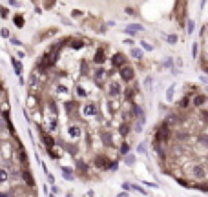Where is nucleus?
<instances>
[{"label":"nucleus","mask_w":208,"mask_h":197,"mask_svg":"<svg viewBox=\"0 0 208 197\" xmlns=\"http://www.w3.org/2000/svg\"><path fill=\"white\" fill-rule=\"evenodd\" d=\"M124 44H128V46H133L135 42H133V38H126V40H124Z\"/></svg>","instance_id":"603ef678"},{"label":"nucleus","mask_w":208,"mask_h":197,"mask_svg":"<svg viewBox=\"0 0 208 197\" xmlns=\"http://www.w3.org/2000/svg\"><path fill=\"white\" fill-rule=\"evenodd\" d=\"M162 38H164L168 44H172V46H173V44H177V40H179L175 33H172V35H166V33H162Z\"/></svg>","instance_id":"a878e982"},{"label":"nucleus","mask_w":208,"mask_h":197,"mask_svg":"<svg viewBox=\"0 0 208 197\" xmlns=\"http://www.w3.org/2000/svg\"><path fill=\"white\" fill-rule=\"evenodd\" d=\"M130 186H132L130 183H122V188H124V190H130Z\"/></svg>","instance_id":"4d7b16f0"},{"label":"nucleus","mask_w":208,"mask_h":197,"mask_svg":"<svg viewBox=\"0 0 208 197\" xmlns=\"http://www.w3.org/2000/svg\"><path fill=\"white\" fill-rule=\"evenodd\" d=\"M82 113H84V117H95V115H99V106L95 104V102L84 104L82 106Z\"/></svg>","instance_id":"6e6552de"},{"label":"nucleus","mask_w":208,"mask_h":197,"mask_svg":"<svg viewBox=\"0 0 208 197\" xmlns=\"http://www.w3.org/2000/svg\"><path fill=\"white\" fill-rule=\"evenodd\" d=\"M142 126H144V122H141V121H137V122H135V126H133L135 133H141V131H142Z\"/></svg>","instance_id":"4c0bfd02"},{"label":"nucleus","mask_w":208,"mask_h":197,"mask_svg":"<svg viewBox=\"0 0 208 197\" xmlns=\"http://www.w3.org/2000/svg\"><path fill=\"white\" fill-rule=\"evenodd\" d=\"M146 186H148V188H157L155 183H146Z\"/></svg>","instance_id":"6e6d98bb"},{"label":"nucleus","mask_w":208,"mask_h":197,"mask_svg":"<svg viewBox=\"0 0 208 197\" xmlns=\"http://www.w3.org/2000/svg\"><path fill=\"white\" fill-rule=\"evenodd\" d=\"M53 6H55V0H44V7L46 9H51Z\"/></svg>","instance_id":"a19ab883"},{"label":"nucleus","mask_w":208,"mask_h":197,"mask_svg":"<svg viewBox=\"0 0 208 197\" xmlns=\"http://www.w3.org/2000/svg\"><path fill=\"white\" fill-rule=\"evenodd\" d=\"M4 95V88H2V84H0V97Z\"/></svg>","instance_id":"bf43d9fd"},{"label":"nucleus","mask_w":208,"mask_h":197,"mask_svg":"<svg viewBox=\"0 0 208 197\" xmlns=\"http://www.w3.org/2000/svg\"><path fill=\"white\" fill-rule=\"evenodd\" d=\"M71 15H73V18H75V17L79 18V17H82V11H73Z\"/></svg>","instance_id":"3c124183"},{"label":"nucleus","mask_w":208,"mask_h":197,"mask_svg":"<svg viewBox=\"0 0 208 197\" xmlns=\"http://www.w3.org/2000/svg\"><path fill=\"white\" fill-rule=\"evenodd\" d=\"M7 2H9V6H18L17 0H7Z\"/></svg>","instance_id":"13d9d810"},{"label":"nucleus","mask_w":208,"mask_h":197,"mask_svg":"<svg viewBox=\"0 0 208 197\" xmlns=\"http://www.w3.org/2000/svg\"><path fill=\"white\" fill-rule=\"evenodd\" d=\"M130 131H132V122H130V121H124L121 126H119V133H121L122 137L130 135Z\"/></svg>","instance_id":"aec40b11"},{"label":"nucleus","mask_w":208,"mask_h":197,"mask_svg":"<svg viewBox=\"0 0 208 197\" xmlns=\"http://www.w3.org/2000/svg\"><path fill=\"white\" fill-rule=\"evenodd\" d=\"M186 26H188V27H186V31H188V33H194V29H195V22H194V20H188V22H186Z\"/></svg>","instance_id":"58836bf2"},{"label":"nucleus","mask_w":208,"mask_h":197,"mask_svg":"<svg viewBox=\"0 0 208 197\" xmlns=\"http://www.w3.org/2000/svg\"><path fill=\"white\" fill-rule=\"evenodd\" d=\"M173 139L179 141V142H186V141H190V133L183 131V130H177V131H173Z\"/></svg>","instance_id":"f3484780"},{"label":"nucleus","mask_w":208,"mask_h":197,"mask_svg":"<svg viewBox=\"0 0 208 197\" xmlns=\"http://www.w3.org/2000/svg\"><path fill=\"white\" fill-rule=\"evenodd\" d=\"M13 22H15V26H18V27H24V17L22 15H15V18H13Z\"/></svg>","instance_id":"7c9ffc66"},{"label":"nucleus","mask_w":208,"mask_h":197,"mask_svg":"<svg viewBox=\"0 0 208 197\" xmlns=\"http://www.w3.org/2000/svg\"><path fill=\"white\" fill-rule=\"evenodd\" d=\"M206 101H208V97L205 93H195L194 98H192V108H197V110H199V108H203L206 104Z\"/></svg>","instance_id":"1a4fd4ad"},{"label":"nucleus","mask_w":208,"mask_h":197,"mask_svg":"<svg viewBox=\"0 0 208 197\" xmlns=\"http://www.w3.org/2000/svg\"><path fill=\"white\" fill-rule=\"evenodd\" d=\"M190 175L194 177L195 181H203L206 177V168L205 164H201V162H194V164L190 166Z\"/></svg>","instance_id":"7ed1b4c3"},{"label":"nucleus","mask_w":208,"mask_h":197,"mask_svg":"<svg viewBox=\"0 0 208 197\" xmlns=\"http://www.w3.org/2000/svg\"><path fill=\"white\" fill-rule=\"evenodd\" d=\"M119 78H121L124 84H132V82L135 80V70L126 64V66H122L121 70H119Z\"/></svg>","instance_id":"f03ea898"},{"label":"nucleus","mask_w":208,"mask_h":197,"mask_svg":"<svg viewBox=\"0 0 208 197\" xmlns=\"http://www.w3.org/2000/svg\"><path fill=\"white\" fill-rule=\"evenodd\" d=\"M106 62V46H99L95 55H93V64H97V66H102V64Z\"/></svg>","instance_id":"0eeeda50"},{"label":"nucleus","mask_w":208,"mask_h":197,"mask_svg":"<svg viewBox=\"0 0 208 197\" xmlns=\"http://www.w3.org/2000/svg\"><path fill=\"white\" fill-rule=\"evenodd\" d=\"M130 55L135 58V60H142V49H139V48H133V46H132Z\"/></svg>","instance_id":"b1692460"},{"label":"nucleus","mask_w":208,"mask_h":197,"mask_svg":"<svg viewBox=\"0 0 208 197\" xmlns=\"http://www.w3.org/2000/svg\"><path fill=\"white\" fill-rule=\"evenodd\" d=\"M0 17H2V18H7L9 17V9L7 7H0Z\"/></svg>","instance_id":"ea45409f"},{"label":"nucleus","mask_w":208,"mask_h":197,"mask_svg":"<svg viewBox=\"0 0 208 197\" xmlns=\"http://www.w3.org/2000/svg\"><path fill=\"white\" fill-rule=\"evenodd\" d=\"M51 194H55V195L58 194V188H57V186H55V184H53V186H51Z\"/></svg>","instance_id":"864d4df0"},{"label":"nucleus","mask_w":208,"mask_h":197,"mask_svg":"<svg viewBox=\"0 0 208 197\" xmlns=\"http://www.w3.org/2000/svg\"><path fill=\"white\" fill-rule=\"evenodd\" d=\"M93 166L97 170H110V159L106 155H97L93 159Z\"/></svg>","instance_id":"423d86ee"},{"label":"nucleus","mask_w":208,"mask_h":197,"mask_svg":"<svg viewBox=\"0 0 208 197\" xmlns=\"http://www.w3.org/2000/svg\"><path fill=\"white\" fill-rule=\"evenodd\" d=\"M106 93H108V97L117 98V97L122 95V86L119 84V82H110V84H108V88H106Z\"/></svg>","instance_id":"39448f33"},{"label":"nucleus","mask_w":208,"mask_h":197,"mask_svg":"<svg viewBox=\"0 0 208 197\" xmlns=\"http://www.w3.org/2000/svg\"><path fill=\"white\" fill-rule=\"evenodd\" d=\"M20 175H22V179H24V183H26L28 186H35V181H33V175H31V172H29V168H22L20 172Z\"/></svg>","instance_id":"2eb2a0df"},{"label":"nucleus","mask_w":208,"mask_h":197,"mask_svg":"<svg viewBox=\"0 0 208 197\" xmlns=\"http://www.w3.org/2000/svg\"><path fill=\"white\" fill-rule=\"evenodd\" d=\"M106 110H108L110 115H115V113L119 111V97L117 98L110 97V101H106Z\"/></svg>","instance_id":"ddd939ff"},{"label":"nucleus","mask_w":208,"mask_h":197,"mask_svg":"<svg viewBox=\"0 0 208 197\" xmlns=\"http://www.w3.org/2000/svg\"><path fill=\"white\" fill-rule=\"evenodd\" d=\"M137 151L139 153H146V142H141V144L137 146Z\"/></svg>","instance_id":"79ce46f5"},{"label":"nucleus","mask_w":208,"mask_h":197,"mask_svg":"<svg viewBox=\"0 0 208 197\" xmlns=\"http://www.w3.org/2000/svg\"><path fill=\"white\" fill-rule=\"evenodd\" d=\"M130 190H135V192H139V194H142V195H148V192H146V190H142L139 184H132V186H130Z\"/></svg>","instance_id":"f704fd0d"},{"label":"nucleus","mask_w":208,"mask_h":197,"mask_svg":"<svg viewBox=\"0 0 208 197\" xmlns=\"http://www.w3.org/2000/svg\"><path fill=\"white\" fill-rule=\"evenodd\" d=\"M205 4H206V0H201V7H203V6H205Z\"/></svg>","instance_id":"052dcab7"},{"label":"nucleus","mask_w":208,"mask_h":197,"mask_svg":"<svg viewBox=\"0 0 208 197\" xmlns=\"http://www.w3.org/2000/svg\"><path fill=\"white\" fill-rule=\"evenodd\" d=\"M17 57L22 60V58H26V53H24V51H18V53H17Z\"/></svg>","instance_id":"8fccbe9b"},{"label":"nucleus","mask_w":208,"mask_h":197,"mask_svg":"<svg viewBox=\"0 0 208 197\" xmlns=\"http://www.w3.org/2000/svg\"><path fill=\"white\" fill-rule=\"evenodd\" d=\"M172 64H173V60H172V57H168L164 62H162V68H172Z\"/></svg>","instance_id":"c03bdc74"},{"label":"nucleus","mask_w":208,"mask_h":197,"mask_svg":"<svg viewBox=\"0 0 208 197\" xmlns=\"http://www.w3.org/2000/svg\"><path fill=\"white\" fill-rule=\"evenodd\" d=\"M0 37L9 38V37H11V35H9V29H6V27H4V29H0Z\"/></svg>","instance_id":"a18cd8bd"},{"label":"nucleus","mask_w":208,"mask_h":197,"mask_svg":"<svg viewBox=\"0 0 208 197\" xmlns=\"http://www.w3.org/2000/svg\"><path fill=\"white\" fill-rule=\"evenodd\" d=\"M173 137V130L172 126L168 124L166 121H162V124L157 126V131H155V141H159L161 144H168Z\"/></svg>","instance_id":"f257e3e1"},{"label":"nucleus","mask_w":208,"mask_h":197,"mask_svg":"<svg viewBox=\"0 0 208 197\" xmlns=\"http://www.w3.org/2000/svg\"><path fill=\"white\" fill-rule=\"evenodd\" d=\"M46 177H48V181H49V183H51V184H53V181H55V179H53V175H51V174H49V172H48V170H46Z\"/></svg>","instance_id":"de8ad7c7"},{"label":"nucleus","mask_w":208,"mask_h":197,"mask_svg":"<svg viewBox=\"0 0 208 197\" xmlns=\"http://www.w3.org/2000/svg\"><path fill=\"white\" fill-rule=\"evenodd\" d=\"M179 108H183V110H186V108H190V95H185L181 98L179 102Z\"/></svg>","instance_id":"c85d7f7f"},{"label":"nucleus","mask_w":208,"mask_h":197,"mask_svg":"<svg viewBox=\"0 0 208 197\" xmlns=\"http://www.w3.org/2000/svg\"><path fill=\"white\" fill-rule=\"evenodd\" d=\"M124 31L128 33V35H133V37H135L137 33H142V31H144V27H142L141 24H130V26H128Z\"/></svg>","instance_id":"dca6fc26"},{"label":"nucleus","mask_w":208,"mask_h":197,"mask_svg":"<svg viewBox=\"0 0 208 197\" xmlns=\"http://www.w3.org/2000/svg\"><path fill=\"white\" fill-rule=\"evenodd\" d=\"M48 108H49V111H51L53 115H58V106H57L55 98H49V101H48Z\"/></svg>","instance_id":"5701e85b"},{"label":"nucleus","mask_w":208,"mask_h":197,"mask_svg":"<svg viewBox=\"0 0 208 197\" xmlns=\"http://www.w3.org/2000/svg\"><path fill=\"white\" fill-rule=\"evenodd\" d=\"M199 142H203L205 146H208V135H199Z\"/></svg>","instance_id":"49530a36"},{"label":"nucleus","mask_w":208,"mask_h":197,"mask_svg":"<svg viewBox=\"0 0 208 197\" xmlns=\"http://www.w3.org/2000/svg\"><path fill=\"white\" fill-rule=\"evenodd\" d=\"M99 137H101V141H102L106 146H111V148L117 146L115 142H113V137H111V131H110V130H102L101 133H99Z\"/></svg>","instance_id":"f8f14e48"},{"label":"nucleus","mask_w":208,"mask_h":197,"mask_svg":"<svg viewBox=\"0 0 208 197\" xmlns=\"http://www.w3.org/2000/svg\"><path fill=\"white\" fill-rule=\"evenodd\" d=\"M60 172H62V177H64L66 181H73V179H75V170H73V168L60 166Z\"/></svg>","instance_id":"a211bd4d"},{"label":"nucleus","mask_w":208,"mask_h":197,"mask_svg":"<svg viewBox=\"0 0 208 197\" xmlns=\"http://www.w3.org/2000/svg\"><path fill=\"white\" fill-rule=\"evenodd\" d=\"M119 153H121V155L130 153V144H128V142H122V144H121V148H119Z\"/></svg>","instance_id":"473e14b6"},{"label":"nucleus","mask_w":208,"mask_h":197,"mask_svg":"<svg viewBox=\"0 0 208 197\" xmlns=\"http://www.w3.org/2000/svg\"><path fill=\"white\" fill-rule=\"evenodd\" d=\"M9 179V172L6 170V166L4 168H0V183H4V181Z\"/></svg>","instance_id":"72a5a7b5"},{"label":"nucleus","mask_w":208,"mask_h":197,"mask_svg":"<svg viewBox=\"0 0 208 197\" xmlns=\"http://www.w3.org/2000/svg\"><path fill=\"white\" fill-rule=\"evenodd\" d=\"M139 93V90H137V86H135V80H133V86H128L124 91H122V95H124V98L126 101H133V97H135Z\"/></svg>","instance_id":"4468645a"},{"label":"nucleus","mask_w":208,"mask_h":197,"mask_svg":"<svg viewBox=\"0 0 208 197\" xmlns=\"http://www.w3.org/2000/svg\"><path fill=\"white\" fill-rule=\"evenodd\" d=\"M173 95H175V84L168 86V90H166V101L172 102V101H173Z\"/></svg>","instance_id":"cd10ccee"},{"label":"nucleus","mask_w":208,"mask_h":197,"mask_svg":"<svg viewBox=\"0 0 208 197\" xmlns=\"http://www.w3.org/2000/svg\"><path fill=\"white\" fill-rule=\"evenodd\" d=\"M111 64H113V68H119V70H121L122 66H126L128 64V60H126V57L122 55V53H115V55H111Z\"/></svg>","instance_id":"9d476101"},{"label":"nucleus","mask_w":208,"mask_h":197,"mask_svg":"<svg viewBox=\"0 0 208 197\" xmlns=\"http://www.w3.org/2000/svg\"><path fill=\"white\" fill-rule=\"evenodd\" d=\"M0 115H2V106H0Z\"/></svg>","instance_id":"680f3d73"},{"label":"nucleus","mask_w":208,"mask_h":197,"mask_svg":"<svg viewBox=\"0 0 208 197\" xmlns=\"http://www.w3.org/2000/svg\"><path fill=\"white\" fill-rule=\"evenodd\" d=\"M11 66H13V70H15V73H17L18 77L22 75V71H24V66H22V62H20V58H15V57H11Z\"/></svg>","instance_id":"412c9836"},{"label":"nucleus","mask_w":208,"mask_h":197,"mask_svg":"<svg viewBox=\"0 0 208 197\" xmlns=\"http://www.w3.org/2000/svg\"><path fill=\"white\" fill-rule=\"evenodd\" d=\"M144 86L148 88V90H153V78L152 77H146L144 78Z\"/></svg>","instance_id":"c9c22d12"},{"label":"nucleus","mask_w":208,"mask_h":197,"mask_svg":"<svg viewBox=\"0 0 208 197\" xmlns=\"http://www.w3.org/2000/svg\"><path fill=\"white\" fill-rule=\"evenodd\" d=\"M40 141H42V144L46 146V150H49V148H53L57 144V141H55V137L51 135V131H40Z\"/></svg>","instance_id":"20e7f679"},{"label":"nucleus","mask_w":208,"mask_h":197,"mask_svg":"<svg viewBox=\"0 0 208 197\" xmlns=\"http://www.w3.org/2000/svg\"><path fill=\"white\" fill-rule=\"evenodd\" d=\"M141 46H142V49H146V51H152V49H153V46L148 40H141Z\"/></svg>","instance_id":"e433bc0d"},{"label":"nucleus","mask_w":208,"mask_h":197,"mask_svg":"<svg viewBox=\"0 0 208 197\" xmlns=\"http://www.w3.org/2000/svg\"><path fill=\"white\" fill-rule=\"evenodd\" d=\"M86 46V40H82V38H69V48L73 49H81Z\"/></svg>","instance_id":"4be33fe9"},{"label":"nucleus","mask_w":208,"mask_h":197,"mask_svg":"<svg viewBox=\"0 0 208 197\" xmlns=\"http://www.w3.org/2000/svg\"><path fill=\"white\" fill-rule=\"evenodd\" d=\"M108 78V73H106V70H104V68H101L99 66L95 71H93V80L97 82V84H102L104 80H106Z\"/></svg>","instance_id":"9b49d317"},{"label":"nucleus","mask_w":208,"mask_h":197,"mask_svg":"<svg viewBox=\"0 0 208 197\" xmlns=\"http://www.w3.org/2000/svg\"><path fill=\"white\" fill-rule=\"evenodd\" d=\"M9 42H11V44H13V46H22V42H20V40H18V38H17V37H9Z\"/></svg>","instance_id":"37998d69"},{"label":"nucleus","mask_w":208,"mask_h":197,"mask_svg":"<svg viewBox=\"0 0 208 197\" xmlns=\"http://www.w3.org/2000/svg\"><path fill=\"white\" fill-rule=\"evenodd\" d=\"M38 104H40V101H38V97L35 95V93L29 91V95H28V106L31 108V110H37Z\"/></svg>","instance_id":"6ab92c4d"},{"label":"nucleus","mask_w":208,"mask_h":197,"mask_svg":"<svg viewBox=\"0 0 208 197\" xmlns=\"http://www.w3.org/2000/svg\"><path fill=\"white\" fill-rule=\"evenodd\" d=\"M69 135H71L73 137V139H81V130H79V128L75 126V128H69Z\"/></svg>","instance_id":"2f4dec72"},{"label":"nucleus","mask_w":208,"mask_h":197,"mask_svg":"<svg viewBox=\"0 0 208 197\" xmlns=\"http://www.w3.org/2000/svg\"><path fill=\"white\" fill-rule=\"evenodd\" d=\"M124 164H126V166H133V164H135V155L126 153V157H124Z\"/></svg>","instance_id":"c756f323"},{"label":"nucleus","mask_w":208,"mask_h":197,"mask_svg":"<svg viewBox=\"0 0 208 197\" xmlns=\"http://www.w3.org/2000/svg\"><path fill=\"white\" fill-rule=\"evenodd\" d=\"M192 57H197V44H194V48H192Z\"/></svg>","instance_id":"09e8293b"},{"label":"nucleus","mask_w":208,"mask_h":197,"mask_svg":"<svg viewBox=\"0 0 208 197\" xmlns=\"http://www.w3.org/2000/svg\"><path fill=\"white\" fill-rule=\"evenodd\" d=\"M201 82H203V84H206V86H208V77H205V75H203V77H201Z\"/></svg>","instance_id":"5fc2aeb1"},{"label":"nucleus","mask_w":208,"mask_h":197,"mask_svg":"<svg viewBox=\"0 0 208 197\" xmlns=\"http://www.w3.org/2000/svg\"><path fill=\"white\" fill-rule=\"evenodd\" d=\"M199 119L203 124H208V110H205V106L199 108Z\"/></svg>","instance_id":"bb28decb"},{"label":"nucleus","mask_w":208,"mask_h":197,"mask_svg":"<svg viewBox=\"0 0 208 197\" xmlns=\"http://www.w3.org/2000/svg\"><path fill=\"white\" fill-rule=\"evenodd\" d=\"M77 170L81 172L82 175H86V174H88V164H86L82 159H79V161H77Z\"/></svg>","instance_id":"393cba45"}]
</instances>
